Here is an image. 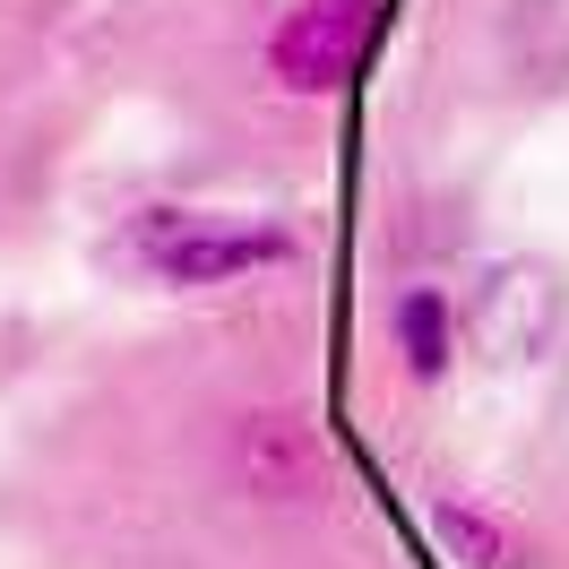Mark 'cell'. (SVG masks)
<instances>
[{
  "instance_id": "cell-1",
  "label": "cell",
  "mask_w": 569,
  "mask_h": 569,
  "mask_svg": "<svg viewBox=\"0 0 569 569\" xmlns=\"http://www.w3.org/2000/svg\"><path fill=\"white\" fill-rule=\"evenodd\" d=\"M112 259L147 284L173 293H208V284H242L293 259V233L277 216H233V208H147L121 224Z\"/></svg>"
},
{
  "instance_id": "cell-2",
  "label": "cell",
  "mask_w": 569,
  "mask_h": 569,
  "mask_svg": "<svg viewBox=\"0 0 569 569\" xmlns=\"http://www.w3.org/2000/svg\"><path fill=\"white\" fill-rule=\"evenodd\" d=\"M561 311H569L561 268H552V259H535V250H509V259H492L483 277L466 284V302H458L466 355L492 362V371L543 362V355H552V337H561Z\"/></svg>"
},
{
  "instance_id": "cell-3",
  "label": "cell",
  "mask_w": 569,
  "mask_h": 569,
  "mask_svg": "<svg viewBox=\"0 0 569 569\" xmlns=\"http://www.w3.org/2000/svg\"><path fill=\"white\" fill-rule=\"evenodd\" d=\"M380 43V0H293L268 36V78L284 96H337Z\"/></svg>"
},
{
  "instance_id": "cell-4",
  "label": "cell",
  "mask_w": 569,
  "mask_h": 569,
  "mask_svg": "<svg viewBox=\"0 0 569 569\" xmlns=\"http://www.w3.org/2000/svg\"><path fill=\"white\" fill-rule=\"evenodd\" d=\"M389 337H397V362H406V380H449V362H458L466 328H458V302L440 293V284H406L389 302Z\"/></svg>"
},
{
  "instance_id": "cell-5",
  "label": "cell",
  "mask_w": 569,
  "mask_h": 569,
  "mask_svg": "<svg viewBox=\"0 0 569 569\" xmlns=\"http://www.w3.org/2000/svg\"><path fill=\"white\" fill-rule=\"evenodd\" d=\"M242 466H250V483L277 492V500H302L328 475V458L311 449V431L284 423V415H242Z\"/></svg>"
},
{
  "instance_id": "cell-6",
  "label": "cell",
  "mask_w": 569,
  "mask_h": 569,
  "mask_svg": "<svg viewBox=\"0 0 569 569\" xmlns=\"http://www.w3.org/2000/svg\"><path fill=\"white\" fill-rule=\"evenodd\" d=\"M431 535H440V552H458L466 569H518V535H509V518H492L483 500H466V492L431 500Z\"/></svg>"
}]
</instances>
